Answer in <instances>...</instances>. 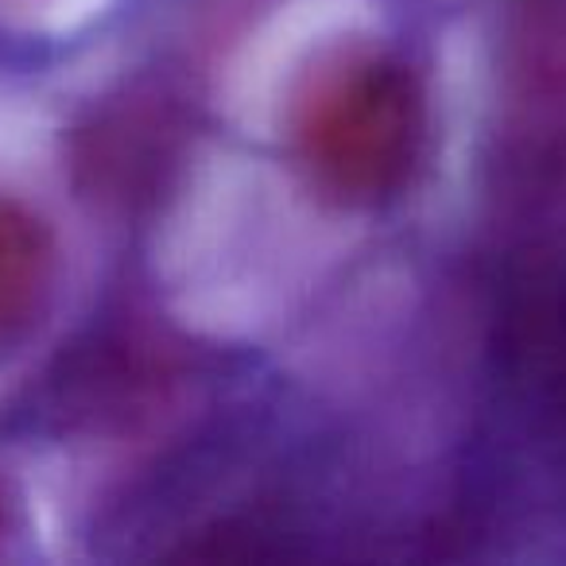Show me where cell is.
Segmentation results:
<instances>
[{
	"instance_id": "obj_1",
	"label": "cell",
	"mask_w": 566,
	"mask_h": 566,
	"mask_svg": "<svg viewBox=\"0 0 566 566\" xmlns=\"http://www.w3.org/2000/svg\"><path fill=\"white\" fill-rule=\"evenodd\" d=\"M283 140L315 195L373 210L400 195L423 159V90L385 48H331L292 82Z\"/></svg>"
},
{
	"instance_id": "obj_2",
	"label": "cell",
	"mask_w": 566,
	"mask_h": 566,
	"mask_svg": "<svg viewBox=\"0 0 566 566\" xmlns=\"http://www.w3.org/2000/svg\"><path fill=\"white\" fill-rule=\"evenodd\" d=\"M55 292L51 229L17 198L0 195V357L24 346Z\"/></svg>"
},
{
	"instance_id": "obj_3",
	"label": "cell",
	"mask_w": 566,
	"mask_h": 566,
	"mask_svg": "<svg viewBox=\"0 0 566 566\" xmlns=\"http://www.w3.org/2000/svg\"><path fill=\"white\" fill-rule=\"evenodd\" d=\"M0 535H4V501H0Z\"/></svg>"
}]
</instances>
